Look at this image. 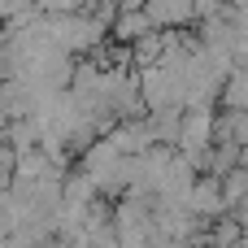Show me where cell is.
<instances>
[{
  "mask_svg": "<svg viewBox=\"0 0 248 248\" xmlns=\"http://www.w3.org/2000/svg\"><path fill=\"white\" fill-rule=\"evenodd\" d=\"M161 52H166V31H144L140 39H131V65L135 70H144V65H157L161 61Z\"/></svg>",
  "mask_w": 248,
  "mask_h": 248,
  "instance_id": "5",
  "label": "cell"
},
{
  "mask_svg": "<svg viewBox=\"0 0 248 248\" xmlns=\"http://www.w3.org/2000/svg\"><path fill=\"white\" fill-rule=\"evenodd\" d=\"M144 31H153V22H148L144 9H118L113 22H109V39H118V44H131V39H140Z\"/></svg>",
  "mask_w": 248,
  "mask_h": 248,
  "instance_id": "3",
  "label": "cell"
},
{
  "mask_svg": "<svg viewBox=\"0 0 248 248\" xmlns=\"http://www.w3.org/2000/svg\"><path fill=\"white\" fill-rule=\"evenodd\" d=\"M231 214H235V222H240V231H248V196H244V201H235V205H231Z\"/></svg>",
  "mask_w": 248,
  "mask_h": 248,
  "instance_id": "7",
  "label": "cell"
},
{
  "mask_svg": "<svg viewBox=\"0 0 248 248\" xmlns=\"http://www.w3.org/2000/svg\"><path fill=\"white\" fill-rule=\"evenodd\" d=\"M218 109H248V65H231L218 87Z\"/></svg>",
  "mask_w": 248,
  "mask_h": 248,
  "instance_id": "2",
  "label": "cell"
},
{
  "mask_svg": "<svg viewBox=\"0 0 248 248\" xmlns=\"http://www.w3.org/2000/svg\"><path fill=\"white\" fill-rule=\"evenodd\" d=\"M183 205H187L196 218H218V214H227L222 183H218L214 174H196V179H192V187H187V196H183Z\"/></svg>",
  "mask_w": 248,
  "mask_h": 248,
  "instance_id": "1",
  "label": "cell"
},
{
  "mask_svg": "<svg viewBox=\"0 0 248 248\" xmlns=\"http://www.w3.org/2000/svg\"><path fill=\"white\" fill-rule=\"evenodd\" d=\"M244 135H248V109H214V144H222V140L244 144Z\"/></svg>",
  "mask_w": 248,
  "mask_h": 248,
  "instance_id": "4",
  "label": "cell"
},
{
  "mask_svg": "<svg viewBox=\"0 0 248 248\" xmlns=\"http://www.w3.org/2000/svg\"><path fill=\"white\" fill-rule=\"evenodd\" d=\"M218 183H222V201H227V209H231L235 201H244V196H248V170H244V166L227 170Z\"/></svg>",
  "mask_w": 248,
  "mask_h": 248,
  "instance_id": "6",
  "label": "cell"
}]
</instances>
